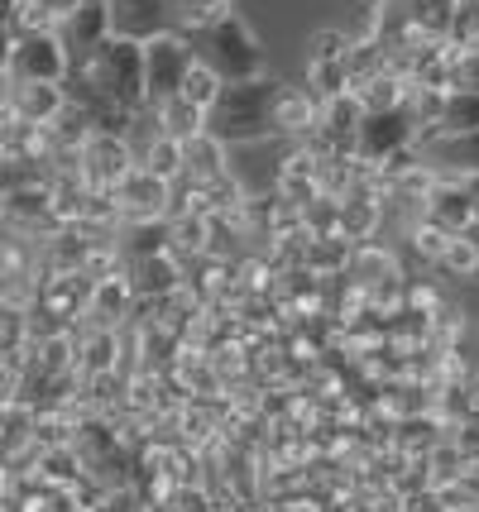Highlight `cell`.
I'll return each mask as SVG.
<instances>
[{"label": "cell", "instance_id": "cell-1", "mask_svg": "<svg viewBox=\"0 0 479 512\" xmlns=\"http://www.w3.org/2000/svg\"><path fill=\"white\" fill-rule=\"evenodd\" d=\"M274 96L278 77H250V82H226L216 106L206 111V130L226 144H250V139H269L274 134Z\"/></svg>", "mask_w": 479, "mask_h": 512}, {"label": "cell", "instance_id": "cell-2", "mask_svg": "<svg viewBox=\"0 0 479 512\" xmlns=\"http://www.w3.org/2000/svg\"><path fill=\"white\" fill-rule=\"evenodd\" d=\"M72 72L87 77L106 96H115L125 111H135V115L149 111V96H144V44H135V39L106 34L92 53L72 58Z\"/></svg>", "mask_w": 479, "mask_h": 512}, {"label": "cell", "instance_id": "cell-3", "mask_svg": "<svg viewBox=\"0 0 479 512\" xmlns=\"http://www.w3.org/2000/svg\"><path fill=\"white\" fill-rule=\"evenodd\" d=\"M206 63L216 67L221 82H250L269 72L264 44L254 39V29L235 10H221L216 20L206 24Z\"/></svg>", "mask_w": 479, "mask_h": 512}, {"label": "cell", "instance_id": "cell-4", "mask_svg": "<svg viewBox=\"0 0 479 512\" xmlns=\"http://www.w3.org/2000/svg\"><path fill=\"white\" fill-rule=\"evenodd\" d=\"M72 67L68 44L58 29H15L10 53H5V77L10 82H63Z\"/></svg>", "mask_w": 479, "mask_h": 512}, {"label": "cell", "instance_id": "cell-5", "mask_svg": "<svg viewBox=\"0 0 479 512\" xmlns=\"http://www.w3.org/2000/svg\"><path fill=\"white\" fill-rule=\"evenodd\" d=\"M350 283H360L369 297V307H379V312H393L398 307V297H403V264H398V254L374 235V240H360V245L350 249Z\"/></svg>", "mask_w": 479, "mask_h": 512}, {"label": "cell", "instance_id": "cell-6", "mask_svg": "<svg viewBox=\"0 0 479 512\" xmlns=\"http://www.w3.org/2000/svg\"><path fill=\"white\" fill-rule=\"evenodd\" d=\"M192 58L197 53H192L183 29H159L154 39H144V96H149V106L183 87V72L192 67Z\"/></svg>", "mask_w": 479, "mask_h": 512}, {"label": "cell", "instance_id": "cell-7", "mask_svg": "<svg viewBox=\"0 0 479 512\" xmlns=\"http://www.w3.org/2000/svg\"><path fill=\"white\" fill-rule=\"evenodd\" d=\"M130 168H135V144H130V134H111V130L87 134V144H82V154H77V173H82L87 187L111 192Z\"/></svg>", "mask_w": 479, "mask_h": 512}, {"label": "cell", "instance_id": "cell-8", "mask_svg": "<svg viewBox=\"0 0 479 512\" xmlns=\"http://www.w3.org/2000/svg\"><path fill=\"white\" fill-rule=\"evenodd\" d=\"M345 48H350V34L345 29H317L307 39V53H302V67H307V91L326 101L345 91Z\"/></svg>", "mask_w": 479, "mask_h": 512}, {"label": "cell", "instance_id": "cell-9", "mask_svg": "<svg viewBox=\"0 0 479 512\" xmlns=\"http://www.w3.org/2000/svg\"><path fill=\"white\" fill-rule=\"evenodd\" d=\"M87 297H92V278L82 268L72 273H58V268H39V288H34V307L53 312L58 321L77 326L82 312H87Z\"/></svg>", "mask_w": 479, "mask_h": 512}, {"label": "cell", "instance_id": "cell-10", "mask_svg": "<svg viewBox=\"0 0 479 512\" xmlns=\"http://www.w3.org/2000/svg\"><path fill=\"white\" fill-rule=\"evenodd\" d=\"M111 201L120 211V221H163L168 216V182H159L144 168H130L125 178L111 187Z\"/></svg>", "mask_w": 479, "mask_h": 512}, {"label": "cell", "instance_id": "cell-11", "mask_svg": "<svg viewBox=\"0 0 479 512\" xmlns=\"http://www.w3.org/2000/svg\"><path fill=\"white\" fill-rule=\"evenodd\" d=\"M412 139H417V130H412V120L403 111H365L360 134H355V158L360 163H379V158H388L393 149H403Z\"/></svg>", "mask_w": 479, "mask_h": 512}, {"label": "cell", "instance_id": "cell-12", "mask_svg": "<svg viewBox=\"0 0 479 512\" xmlns=\"http://www.w3.org/2000/svg\"><path fill=\"white\" fill-rule=\"evenodd\" d=\"M135 316V288H130V278L125 273H111V278H96L92 283V297H87V312L77 326H125Z\"/></svg>", "mask_w": 479, "mask_h": 512}, {"label": "cell", "instance_id": "cell-13", "mask_svg": "<svg viewBox=\"0 0 479 512\" xmlns=\"http://www.w3.org/2000/svg\"><path fill=\"white\" fill-rule=\"evenodd\" d=\"M422 216H427V221H436L441 230L460 235L465 225L475 221V206H470L465 182H460L456 173H436V182L427 187V197H422Z\"/></svg>", "mask_w": 479, "mask_h": 512}, {"label": "cell", "instance_id": "cell-14", "mask_svg": "<svg viewBox=\"0 0 479 512\" xmlns=\"http://www.w3.org/2000/svg\"><path fill=\"white\" fill-rule=\"evenodd\" d=\"M168 0H106V20H111V34L120 39H154L159 29H168Z\"/></svg>", "mask_w": 479, "mask_h": 512}, {"label": "cell", "instance_id": "cell-15", "mask_svg": "<svg viewBox=\"0 0 479 512\" xmlns=\"http://www.w3.org/2000/svg\"><path fill=\"white\" fill-rule=\"evenodd\" d=\"M63 101H68L63 82H10L5 87V111L24 125H48L63 111Z\"/></svg>", "mask_w": 479, "mask_h": 512}, {"label": "cell", "instance_id": "cell-16", "mask_svg": "<svg viewBox=\"0 0 479 512\" xmlns=\"http://www.w3.org/2000/svg\"><path fill=\"white\" fill-rule=\"evenodd\" d=\"M125 278H130V288H135V302L163 297V292L183 288V259H178L173 249H159V254L130 259V264H125Z\"/></svg>", "mask_w": 479, "mask_h": 512}, {"label": "cell", "instance_id": "cell-17", "mask_svg": "<svg viewBox=\"0 0 479 512\" xmlns=\"http://www.w3.org/2000/svg\"><path fill=\"white\" fill-rule=\"evenodd\" d=\"M274 192L283 201H293V206H307V201L321 197V182H317V154L302 144V139H293V149H288V158L278 163V178H274Z\"/></svg>", "mask_w": 479, "mask_h": 512}, {"label": "cell", "instance_id": "cell-18", "mask_svg": "<svg viewBox=\"0 0 479 512\" xmlns=\"http://www.w3.org/2000/svg\"><path fill=\"white\" fill-rule=\"evenodd\" d=\"M417 149L436 173H479V130L427 134V139H417Z\"/></svg>", "mask_w": 479, "mask_h": 512}, {"label": "cell", "instance_id": "cell-19", "mask_svg": "<svg viewBox=\"0 0 479 512\" xmlns=\"http://www.w3.org/2000/svg\"><path fill=\"white\" fill-rule=\"evenodd\" d=\"M111 34V20H106V0H77V10H72L68 20L58 24V39L68 44L72 58H82V53H92L101 39Z\"/></svg>", "mask_w": 479, "mask_h": 512}, {"label": "cell", "instance_id": "cell-20", "mask_svg": "<svg viewBox=\"0 0 479 512\" xmlns=\"http://www.w3.org/2000/svg\"><path fill=\"white\" fill-rule=\"evenodd\" d=\"M317 125V96L307 87H288V82H278V96H274V134L283 139H302V134H312Z\"/></svg>", "mask_w": 479, "mask_h": 512}, {"label": "cell", "instance_id": "cell-21", "mask_svg": "<svg viewBox=\"0 0 479 512\" xmlns=\"http://www.w3.org/2000/svg\"><path fill=\"white\" fill-rule=\"evenodd\" d=\"M446 436V422L436 412H412V417H393L388 422V446L403 455H427Z\"/></svg>", "mask_w": 479, "mask_h": 512}, {"label": "cell", "instance_id": "cell-22", "mask_svg": "<svg viewBox=\"0 0 479 512\" xmlns=\"http://www.w3.org/2000/svg\"><path fill=\"white\" fill-rule=\"evenodd\" d=\"M226 168H230V144L226 139H216L211 130L183 139V178L206 182V178H216V173H226Z\"/></svg>", "mask_w": 479, "mask_h": 512}, {"label": "cell", "instance_id": "cell-23", "mask_svg": "<svg viewBox=\"0 0 479 512\" xmlns=\"http://www.w3.org/2000/svg\"><path fill=\"white\" fill-rule=\"evenodd\" d=\"M149 115H154V125H159V134H168V139H192V134L206 130V111L202 106H192L187 96H163V101H154L149 106Z\"/></svg>", "mask_w": 479, "mask_h": 512}, {"label": "cell", "instance_id": "cell-24", "mask_svg": "<svg viewBox=\"0 0 479 512\" xmlns=\"http://www.w3.org/2000/svg\"><path fill=\"white\" fill-rule=\"evenodd\" d=\"M135 163L159 182H178L183 178V139H168V134L154 130L144 139V149H135Z\"/></svg>", "mask_w": 479, "mask_h": 512}, {"label": "cell", "instance_id": "cell-25", "mask_svg": "<svg viewBox=\"0 0 479 512\" xmlns=\"http://www.w3.org/2000/svg\"><path fill=\"white\" fill-rule=\"evenodd\" d=\"M350 249H355V240H345V235H307V245H302V268L317 273V278L345 273Z\"/></svg>", "mask_w": 479, "mask_h": 512}, {"label": "cell", "instance_id": "cell-26", "mask_svg": "<svg viewBox=\"0 0 479 512\" xmlns=\"http://www.w3.org/2000/svg\"><path fill=\"white\" fill-rule=\"evenodd\" d=\"M398 10H403V24H408L412 34H427V39H441V44H446L456 0H398Z\"/></svg>", "mask_w": 479, "mask_h": 512}, {"label": "cell", "instance_id": "cell-27", "mask_svg": "<svg viewBox=\"0 0 479 512\" xmlns=\"http://www.w3.org/2000/svg\"><path fill=\"white\" fill-rule=\"evenodd\" d=\"M432 493L441 512H479V465H465L451 479H436Z\"/></svg>", "mask_w": 479, "mask_h": 512}, {"label": "cell", "instance_id": "cell-28", "mask_svg": "<svg viewBox=\"0 0 479 512\" xmlns=\"http://www.w3.org/2000/svg\"><path fill=\"white\" fill-rule=\"evenodd\" d=\"M436 273L441 278H451V283H470V278H479V249L470 235H451L446 240V249H441V259H436Z\"/></svg>", "mask_w": 479, "mask_h": 512}, {"label": "cell", "instance_id": "cell-29", "mask_svg": "<svg viewBox=\"0 0 479 512\" xmlns=\"http://www.w3.org/2000/svg\"><path fill=\"white\" fill-rule=\"evenodd\" d=\"M465 130H479V91H446L441 120H436L432 134H465Z\"/></svg>", "mask_w": 479, "mask_h": 512}, {"label": "cell", "instance_id": "cell-30", "mask_svg": "<svg viewBox=\"0 0 479 512\" xmlns=\"http://www.w3.org/2000/svg\"><path fill=\"white\" fill-rule=\"evenodd\" d=\"M355 96H360V106H365V111H398V106H403V96H408V82H403L393 67H384V72H379V77H369Z\"/></svg>", "mask_w": 479, "mask_h": 512}, {"label": "cell", "instance_id": "cell-31", "mask_svg": "<svg viewBox=\"0 0 479 512\" xmlns=\"http://www.w3.org/2000/svg\"><path fill=\"white\" fill-rule=\"evenodd\" d=\"M221 77H216V67L206 63V58H192V67L183 72V87H178V96H187L192 106H202V111H211L216 106V96H221Z\"/></svg>", "mask_w": 479, "mask_h": 512}, {"label": "cell", "instance_id": "cell-32", "mask_svg": "<svg viewBox=\"0 0 479 512\" xmlns=\"http://www.w3.org/2000/svg\"><path fill=\"white\" fill-rule=\"evenodd\" d=\"M77 10V0H20L15 29H58Z\"/></svg>", "mask_w": 479, "mask_h": 512}, {"label": "cell", "instance_id": "cell-33", "mask_svg": "<svg viewBox=\"0 0 479 512\" xmlns=\"http://www.w3.org/2000/svg\"><path fill=\"white\" fill-rule=\"evenodd\" d=\"M408 235V245H412V254L422 259V264L432 268L436 259H441V249H446V240H451V230H441L436 221H427V216H417V221L403 230Z\"/></svg>", "mask_w": 479, "mask_h": 512}, {"label": "cell", "instance_id": "cell-34", "mask_svg": "<svg viewBox=\"0 0 479 512\" xmlns=\"http://www.w3.org/2000/svg\"><path fill=\"white\" fill-rule=\"evenodd\" d=\"M230 5H235V0H168L178 29H206V24L216 20L221 10H230Z\"/></svg>", "mask_w": 479, "mask_h": 512}, {"label": "cell", "instance_id": "cell-35", "mask_svg": "<svg viewBox=\"0 0 479 512\" xmlns=\"http://www.w3.org/2000/svg\"><path fill=\"white\" fill-rule=\"evenodd\" d=\"M446 91H479V44L451 53V63H446Z\"/></svg>", "mask_w": 479, "mask_h": 512}, {"label": "cell", "instance_id": "cell-36", "mask_svg": "<svg viewBox=\"0 0 479 512\" xmlns=\"http://www.w3.org/2000/svg\"><path fill=\"white\" fill-rule=\"evenodd\" d=\"M24 345V307L0 302V355H20Z\"/></svg>", "mask_w": 479, "mask_h": 512}, {"label": "cell", "instance_id": "cell-37", "mask_svg": "<svg viewBox=\"0 0 479 512\" xmlns=\"http://www.w3.org/2000/svg\"><path fill=\"white\" fill-rule=\"evenodd\" d=\"M446 441L460 450V460H465V465H479V422H475V417L446 426Z\"/></svg>", "mask_w": 479, "mask_h": 512}, {"label": "cell", "instance_id": "cell-38", "mask_svg": "<svg viewBox=\"0 0 479 512\" xmlns=\"http://www.w3.org/2000/svg\"><path fill=\"white\" fill-rule=\"evenodd\" d=\"M15 393H20V359L0 355V402H15Z\"/></svg>", "mask_w": 479, "mask_h": 512}, {"label": "cell", "instance_id": "cell-39", "mask_svg": "<svg viewBox=\"0 0 479 512\" xmlns=\"http://www.w3.org/2000/svg\"><path fill=\"white\" fill-rule=\"evenodd\" d=\"M403 512H441V503H436L432 489H422V493H408V498H403Z\"/></svg>", "mask_w": 479, "mask_h": 512}, {"label": "cell", "instance_id": "cell-40", "mask_svg": "<svg viewBox=\"0 0 479 512\" xmlns=\"http://www.w3.org/2000/svg\"><path fill=\"white\" fill-rule=\"evenodd\" d=\"M465 182V192H470V206H475V221H479V173H456Z\"/></svg>", "mask_w": 479, "mask_h": 512}, {"label": "cell", "instance_id": "cell-41", "mask_svg": "<svg viewBox=\"0 0 479 512\" xmlns=\"http://www.w3.org/2000/svg\"><path fill=\"white\" fill-rule=\"evenodd\" d=\"M15 15H20V0H0V29H15Z\"/></svg>", "mask_w": 479, "mask_h": 512}, {"label": "cell", "instance_id": "cell-42", "mask_svg": "<svg viewBox=\"0 0 479 512\" xmlns=\"http://www.w3.org/2000/svg\"><path fill=\"white\" fill-rule=\"evenodd\" d=\"M470 417L479 422V369H475V379H470Z\"/></svg>", "mask_w": 479, "mask_h": 512}, {"label": "cell", "instance_id": "cell-43", "mask_svg": "<svg viewBox=\"0 0 479 512\" xmlns=\"http://www.w3.org/2000/svg\"><path fill=\"white\" fill-rule=\"evenodd\" d=\"M0 216H5V182H0Z\"/></svg>", "mask_w": 479, "mask_h": 512}, {"label": "cell", "instance_id": "cell-44", "mask_svg": "<svg viewBox=\"0 0 479 512\" xmlns=\"http://www.w3.org/2000/svg\"><path fill=\"white\" fill-rule=\"evenodd\" d=\"M465 5H479V0H465Z\"/></svg>", "mask_w": 479, "mask_h": 512}]
</instances>
